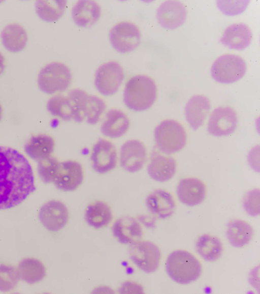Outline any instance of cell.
Here are the masks:
<instances>
[{"label": "cell", "mask_w": 260, "mask_h": 294, "mask_svg": "<svg viewBox=\"0 0 260 294\" xmlns=\"http://www.w3.org/2000/svg\"><path fill=\"white\" fill-rule=\"evenodd\" d=\"M177 194L180 201L184 204L194 206L203 202L206 194L204 183L196 178H186L178 183Z\"/></svg>", "instance_id": "16"}, {"label": "cell", "mask_w": 260, "mask_h": 294, "mask_svg": "<svg viewBox=\"0 0 260 294\" xmlns=\"http://www.w3.org/2000/svg\"><path fill=\"white\" fill-rule=\"evenodd\" d=\"M18 271L20 277L29 284H34L42 281L46 275V269L39 259L26 258L18 264Z\"/></svg>", "instance_id": "28"}, {"label": "cell", "mask_w": 260, "mask_h": 294, "mask_svg": "<svg viewBox=\"0 0 260 294\" xmlns=\"http://www.w3.org/2000/svg\"><path fill=\"white\" fill-rule=\"evenodd\" d=\"M85 218L86 222L95 228H101L109 225L113 219L110 207L102 201H96L87 208Z\"/></svg>", "instance_id": "27"}, {"label": "cell", "mask_w": 260, "mask_h": 294, "mask_svg": "<svg viewBox=\"0 0 260 294\" xmlns=\"http://www.w3.org/2000/svg\"><path fill=\"white\" fill-rule=\"evenodd\" d=\"M90 159L96 172L102 174L108 172L117 165V149L110 140L101 138L93 145Z\"/></svg>", "instance_id": "11"}, {"label": "cell", "mask_w": 260, "mask_h": 294, "mask_svg": "<svg viewBox=\"0 0 260 294\" xmlns=\"http://www.w3.org/2000/svg\"><path fill=\"white\" fill-rule=\"evenodd\" d=\"M64 1H39L36 3V12L43 20L52 22L63 14L66 7Z\"/></svg>", "instance_id": "30"}, {"label": "cell", "mask_w": 260, "mask_h": 294, "mask_svg": "<svg viewBox=\"0 0 260 294\" xmlns=\"http://www.w3.org/2000/svg\"><path fill=\"white\" fill-rule=\"evenodd\" d=\"M128 253L135 264L147 273L154 272L159 267L161 252L159 247L152 242L140 241L133 244Z\"/></svg>", "instance_id": "7"}, {"label": "cell", "mask_w": 260, "mask_h": 294, "mask_svg": "<svg viewBox=\"0 0 260 294\" xmlns=\"http://www.w3.org/2000/svg\"><path fill=\"white\" fill-rule=\"evenodd\" d=\"M110 40L116 50L121 53L128 52L139 46L141 42V33L134 23L122 21L112 28Z\"/></svg>", "instance_id": "9"}, {"label": "cell", "mask_w": 260, "mask_h": 294, "mask_svg": "<svg viewBox=\"0 0 260 294\" xmlns=\"http://www.w3.org/2000/svg\"><path fill=\"white\" fill-rule=\"evenodd\" d=\"M251 38L252 32L249 26L244 23H237L225 29L220 41L231 49L241 50L249 45Z\"/></svg>", "instance_id": "21"}, {"label": "cell", "mask_w": 260, "mask_h": 294, "mask_svg": "<svg viewBox=\"0 0 260 294\" xmlns=\"http://www.w3.org/2000/svg\"><path fill=\"white\" fill-rule=\"evenodd\" d=\"M176 169V162L173 157L152 151L147 168L148 173L152 179L160 182H167L174 176Z\"/></svg>", "instance_id": "17"}, {"label": "cell", "mask_w": 260, "mask_h": 294, "mask_svg": "<svg viewBox=\"0 0 260 294\" xmlns=\"http://www.w3.org/2000/svg\"><path fill=\"white\" fill-rule=\"evenodd\" d=\"M5 68V58L0 52V75L3 73Z\"/></svg>", "instance_id": "37"}, {"label": "cell", "mask_w": 260, "mask_h": 294, "mask_svg": "<svg viewBox=\"0 0 260 294\" xmlns=\"http://www.w3.org/2000/svg\"><path fill=\"white\" fill-rule=\"evenodd\" d=\"M20 278L18 270L15 267L9 264H0V291L8 292L14 289Z\"/></svg>", "instance_id": "33"}, {"label": "cell", "mask_w": 260, "mask_h": 294, "mask_svg": "<svg viewBox=\"0 0 260 294\" xmlns=\"http://www.w3.org/2000/svg\"><path fill=\"white\" fill-rule=\"evenodd\" d=\"M54 139L47 134H39L31 137L26 143L24 150L31 159L39 161L50 156L54 151Z\"/></svg>", "instance_id": "24"}, {"label": "cell", "mask_w": 260, "mask_h": 294, "mask_svg": "<svg viewBox=\"0 0 260 294\" xmlns=\"http://www.w3.org/2000/svg\"><path fill=\"white\" fill-rule=\"evenodd\" d=\"M36 190L31 166L18 151L0 146V210L13 208Z\"/></svg>", "instance_id": "1"}, {"label": "cell", "mask_w": 260, "mask_h": 294, "mask_svg": "<svg viewBox=\"0 0 260 294\" xmlns=\"http://www.w3.org/2000/svg\"><path fill=\"white\" fill-rule=\"evenodd\" d=\"M196 249L199 254L207 261H213L218 259L223 252V246L217 237L205 234L198 239Z\"/></svg>", "instance_id": "29"}, {"label": "cell", "mask_w": 260, "mask_h": 294, "mask_svg": "<svg viewBox=\"0 0 260 294\" xmlns=\"http://www.w3.org/2000/svg\"><path fill=\"white\" fill-rule=\"evenodd\" d=\"M27 39L26 30L16 23L7 25L2 32L3 44L8 50L11 52L22 50L26 45Z\"/></svg>", "instance_id": "25"}, {"label": "cell", "mask_w": 260, "mask_h": 294, "mask_svg": "<svg viewBox=\"0 0 260 294\" xmlns=\"http://www.w3.org/2000/svg\"><path fill=\"white\" fill-rule=\"evenodd\" d=\"M101 7L94 1H81L74 6L72 15L75 22L82 27L90 26L99 19Z\"/></svg>", "instance_id": "23"}, {"label": "cell", "mask_w": 260, "mask_h": 294, "mask_svg": "<svg viewBox=\"0 0 260 294\" xmlns=\"http://www.w3.org/2000/svg\"><path fill=\"white\" fill-rule=\"evenodd\" d=\"M121 293H143V288L139 284L132 282H126L123 283L119 289Z\"/></svg>", "instance_id": "36"}, {"label": "cell", "mask_w": 260, "mask_h": 294, "mask_svg": "<svg viewBox=\"0 0 260 294\" xmlns=\"http://www.w3.org/2000/svg\"><path fill=\"white\" fill-rule=\"evenodd\" d=\"M146 146L137 139H131L121 146L119 153L121 166L126 171L136 172L140 170L147 160Z\"/></svg>", "instance_id": "12"}, {"label": "cell", "mask_w": 260, "mask_h": 294, "mask_svg": "<svg viewBox=\"0 0 260 294\" xmlns=\"http://www.w3.org/2000/svg\"><path fill=\"white\" fill-rule=\"evenodd\" d=\"M252 227L244 220L236 219L230 221L227 226V238L233 246L240 248L249 243L253 235Z\"/></svg>", "instance_id": "26"}, {"label": "cell", "mask_w": 260, "mask_h": 294, "mask_svg": "<svg viewBox=\"0 0 260 294\" xmlns=\"http://www.w3.org/2000/svg\"><path fill=\"white\" fill-rule=\"evenodd\" d=\"M124 78V72L120 65L111 61L102 65L97 69L95 85L104 96L114 94L119 89Z\"/></svg>", "instance_id": "8"}, {"label": "cell", "mask_w": 260, "mask_h": 294, "mask_svg": "<svg viewBox=\"0 0 260 294\" xmlns=\"http://www.w3.org/2000/svg\"><path fill=\"white\" fill-rule=\"evenodd\" d=\"M157 89L154 80L146 75H136L126 82L123 101L130 109L139 111L149 108L154 103Z\"/></svg>", "instance_id": "2"}, {"label": "cell", "mask_w": 260, "mask_h": 294, "mask_svg": "<svg viewBox=\"0 0 260 294\" xmlns=\"http://www.w3.org/2000/svg\"><path fill=\"white\" fill-rule=\"evenodd\" d=\"M47 108L53 116L63 120L73 119V111L70 99L68 95L58 94L48 100Z\"/></svg>", "instance_id": "31"}, {"label": "cell", "mask_w": 260, "mask_h": 294, "mask_svg": "<svg viewBox=\"0 0 260 294\" xmlns=\"http://www.w3.org/2000/svg\"><path fill=\"white\" fill-rule=\"evenodd\" d=\"M156 16L159 23L162 27L170 30L175 29L185 22L187 17L186 8L179 1H166L158 8Z\"/></svg>", "instance_id": "15"}, {"label": "cell", "mask_w": 260, "mask_h": 294, "mask_svg": "<svg viewBox=\"0 0 260 294\" xmlns=\"http://www.w3.org/2000/svg\"><path fill=\"white\" fill-rule=\"evenodd\" d=\"M154 138L156 146L161 152L171 154L181 151L185 146L187 134L180 123L166 120L156 127Z\"/></svg>", "instance_id": "4"}, {"label": "cell", "mask_w": 260, "mask_h": 294, "mask_svg": "<svg viewBox=\"0 0 260 294\" xmlns=\"http://www.w3.org/2000/svg\"><path fill=\"white\" fill-rule=\"evenodd\" d=\"M247 69L245 60L240 56L226 54L217 58L213 63L211 74L217 82L231 83L240 79Z\"/></svg>", "instance_id": "6"}, {"label": "cell", "mask_w": 260, "mask_h": 294, "mask_svg": "<svg viewBox=\"0 0 260 294\" xmlns=\"http://www.w3.org/2000/svg\"><path fill=\"white\" fill-rule=\"evenodd\" d=\"M247 1H218V6L224 13L229 15H235L242 12L246 8Z\"/></svg>", "instance_id": "35"}, {"label": "cell", "mask_w": 260, "mask_h": 294, "mask_svg": "<svg viewBox=\"0 0 260 294\" xmlns=\"http://www.w3.org/2000/svg\"><path fill=\"white\" fill-rule=\"evenodd\" d=\"M211 104L205 96H192L185 107V116L189 126L193 130L198 129L204 123L210 110Z\"/></svg>", "instance_id": "20"}, {"label": "cell", "mask_w": 260, "mask_h": 294, "mask_svg": "<svg viewBox=\"0 0 260 294\" xmlns=\"http://www.w3.org/2000/svg\"><path fill=\"white\" fill-rule=\"evenodd\" d=\"M84 179V172L81 164L74 160L60 162L57 176L53 182L55 186L64 191L77 189Z\"/></svg>", "instance_id": "14"}, {"label": "cell", "mask_w": 260, "mask_h": 294, "mask_svg": "<svg viewBox=\"0 0 260 294\" xmlns=\"http://www.w3.org/2000/svg\"><path fill=\"white\" fill-rule=\"evenodd\" d=\"M69 68L60 62H52L45 66L39 73L38 85L41 91L48 94L67 90L72 81Z\"/></svg>", "instance_id": "5"}, {"label": "cell", "mask_w": 260, "mask_h": 294, "mask_svg": "<svg viewBox=\"0 0 260 294\" xmlns=\"http://www.w3.org/2000/svg\"><path fill=\"white\" fill-rule=\"evenodd\" d=\"M243 207L248 214L256 216L259 214V192L258 189L249 191L243 200Z\"/></svg>", "instance_id": "34"}, {"label": "cell", "mask_w": 260, "mask_h": 294, "mask_svg": "<svg viewBox=\"0 0 260 294\" xmlns=\"http://www.w3.org/2000/svg\"><path fill=\"white\" fill-rule=\"evenodd\" d=\"M112 231L118 241L124 244H133L141 241L143 235L142 226L134 218L124 216L113 224Z\"/></svg>", "instance_id": "18"}, {"label": "cell", "mask_w": 260, "mask_h": 294, "mask_svg": "<svg viewBox=\"0 0 260 294\" xmlns=\"http://www.w3.org/2000/svg\"><path fill=\"white\" fill-rule=\"evenodd\" d=\"M166 270L174 281L180 284H188L200 277L202 268L200 261L192 253L178 250L168 256Z\"/></svg>", "instance_id": "3"}, {"label": "cell", "mask_w": 260, "mask_h": 294, "mask_svg": "<svg viewBox=\"0 0 260 294\" xmlns=\"http://www.w3.org/2000/svg\"><path fill=\"white\" fill-rule=\"evenodd\" d=\"M60 162L55 157L50 156L39 161L38 172L45 183L53 182L60 167Z\"/></svg>", "instance_id": "32"}, {"label": "cell", "mask_w": 260, "mask_h": 294, "mask_svg": "<svg viewBox=\"0 0 260 294\" xmlns=\"http://www.w3.org/2000/svg\"><path fill=\"white\" fill-rule=\"evenodd\" d=\"M2 117H3V109L1 105L0 104V121L1 120Z\"/></svg>", "instance_id": "38"}, {"label": "cell", "mask_w": 260, "mask_h": 294, "mask_svg": "<svg viewBox=\"0 0 260 294\" xmlns=\"http://www.w3.org/2000/svg\"><path fill=\"white\" fill-rule=\"evenodd\" d=\"M39 218L43 226L51 231H58L67 224L69 212L61 201L52 200L44 204L40 209Z\"/></svg>", "instance_id": "10"}, {"label": "cell", "mask_w": 260, "mask_h": 294, "mask_svg": "<svg viewBox=\"0 0 260 294\" xmlns=\"http://www.w3.org/2000/svg\"><path fill=\"white\" fill-rule=\"evenodd\" d=\"M146 204L149 211L159 219L171 216L176 208L173 195L162 189L155 190L149 194L146 198Z\"/></svg>", "instance_id": "19"}, {"label": "cell", "mask_w": 260, "mask_h": 294, "mask_svg": "<svg viewBox=\"0 0 260 294\" xmlns=\"http://www.w3.org/2000/svg\"><path fill=\"white\" fill-rule=\"evenodd\" d=\"M236 112L229 106L215 109L210 115L208 131L214 136H227L234 132L238 125Z\"/></svg>", "instance_id": "13"}, {"label": "cell", "mask_w": 260, "mask_h": 294, "mask_svg": "<svg viewBox=\"0 0 260 294\" xmlns=\"http://www.w3.org/2000/svg\"><path fill=\"white\" fill-rule=\"evenodd\" d=\"M129 126L130 121L127 115L120 110L112 109L106 113L101 130L104 136L116 138L124 135Z\"/></svg>", "instance_id": "22"}]
</instances>
